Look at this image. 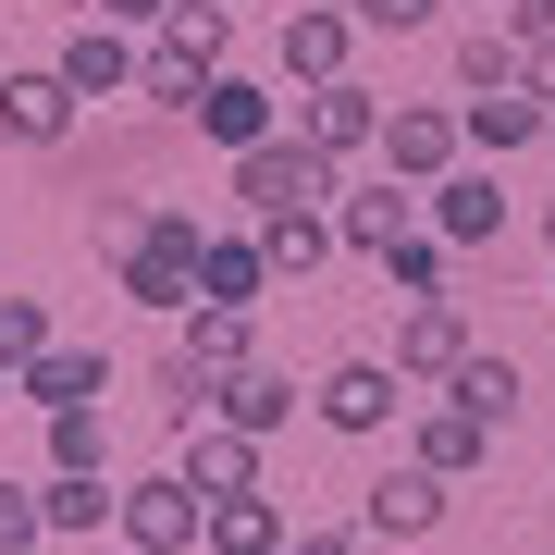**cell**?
I'll return each mask as SVG.
<instances>
[{
	"mask_svg": "<svg viewBox=\"0 0 555 555\" xmlns=\"http://www.w3.org/2000/svg\"><path fill=\"white\" fill-rule=\"evenodd\" d=\"M198 247H210V222H198V210H185V198H149V235L112 259V284H124L137 309L185 321V309H198Z\"/></svg>",
	"mask_w": 555,
	"mask_h": 555,
	"instance_id": "cell-1",
	"label": "cell"
},
{
	"mask_svg": "<svg viewBox=\"0 0 555 555\" xmlns=\"http://www.w3.org/2000/svg\"><path fill=\"white\" fill-rule=\"evenodd\" d=\"M235 62V0H185L173 25L149 38V75H137V100H160V112H198V87Z\"/></svg>",
	"mask_w": 555,
	"mask_h": 555,
	"instance_id": "cell-2",
	"label": "cell"
},
{
	"mask_svg": "<svg viewBox=\"0 0 555 555\" xmlns=\"http://www.w3.org/2000/svg\"><path fill=\"white\" fill-rule=\"evenodd\" d=\"M334 198H346V160H321L297 124L259 137V149H235V210H247V222H272V210H334Z\"/></svg>",
	"mask_w": 555,
	"mask_h": 555,
	"instance_id": "cell-3",
	"label": "cell"
},
{
	"mask_svg": "<svg viewBox=\"0 0 555 555\" xmlns=\"http://www.w3.org/2000/svg\"><path fill=\"white\" fill-rule=\"evenodd\" d=\"M408 408H420V383L396 371V358H334V371L309 383V420H321V433H346V444H383Z\"/></svg>",
	"mask_w": 555,
	"mask_h": 555,
	"instance_id": "cell-4",
	"label": "cell"
},
{
	"mask_svg": "<svg viewBox=\"0 0 555 555\" xmlns=\"http://www.w3.org/2000/svg\"><path fill=\"white\" fill-rule=\"evenodd\" d=\"M137 555H210V494L185 469H149V481H124V518H112Z\"/></svg>",
	"mask_w": 555,
	"mask_h": 555,
	"instance_id": "cell-5",
	"label": "cell"
},
{
	"mask_svg": "<svg viewBox=\"0 0 555 555\" xmlns=\"http://www.w3.org/2000/svg\"><path fill=\"white\" fill-rule=\"evenodd\" d=\"M444 506H456V481L420 469V456H383V469L358 481V531H371V543H420V531H444Z\"/></svg>",
	"mask_w": 555,
	"mask_h": 555,
	"instance_id": "cell-6",
	"label": "cell"
},
{
	"mask_svg": "<svg viewBox=\"0 0 555 555\" xmlns=\"http://www.w3.org/2000/svg\"><path fill=\"white\" fill-rule=\"evenodd\" d=\"M456 160H469V112H444V100H396V112H383V173L444 185Z\"/></svg>",
	"mask_w": 555,
	"mask_h": 555,
	"instance_id": "cell-7",
	"label": "cell"
},
{
	"mask_svg": "<svg viewBox=\"0 0 555 555\" xmlns=\"http://www.w3.org/2000/svg\"><path fill=\"white\" fill-rule=\"evenodd\" d=\"M383 112H396V100H371L358 75H334V87H297V137H309L321 160H383Z\"/></svg>",
	"mask_w": 555,
	"mask_h": 555,
	"instance_id": "cell-8",
	"label": "cell"
},
{
	"mask_svg": "<svg viewBox=\"0 0 555 555\" xmlns=\"http://www.w3.org/2000/svg\"><path fill=\"white\" fill-rule=\"evenodd\" d=\"M75 87H62V62H0V137L13 149H62L75 137Z\"/></svg>",
	"mask_w": 555,
	"mask_h": 555,
	"instance_id": "cell-9",
	"label": "cell"
},
{
	"mask_svg": "<svg viewBox=\"0 0 555 555\" xmlns=\"http://www.w3.org/2000/svg\"><path fill=\"white\" fill-rule=\"evenodd\" d=\"M62 87H75V100H137V75H149V50L124 38V25H100V13H75L62 25Z\"/></svg>",
	"mask_w": 555,
	"mask_h": 555,
	"instance_id": "cell-10",
	"label": "cell"
},
{
	"mask_svg": "<svg viewBox=\"0 0 555 555\" xmlns=\"http://www.w3.org/2000/svg\"><path fill=\"white\" fill-rule=\"evenodd\" d=\"M420 222H433V185H408V173H383V185H346V198H334V235H346L358 259L408 247Z\"/></svg>",
	"mask_w": 555,
	"mask_h": 555,
	"instance_id": "cell-11",
	"label": "cell"
},
{
	"mask_svg": "<svg viewBox=\"0 0 555 555\" xmlns=\"http://www.w3.org/2000/svg\"><path fill=\"white\" fill-rule=\"evenodd\" d=\"M469 358H481L469 309H456V297H408V321H396V371L408 383H456Z\"/></svg>",
	"mask_w": 555,
	"mask_h": 555,
	"instance_id": "cell-12",
	"label": "cell"
},
{
	"mask_svg": "<svg viewBox=\"0 0 555 555\" xmlns=\"http://www.w3.org/2000/svg\"><path fill=\"white\" fill-rule=\"evenodd\" d=\"M346 50H358V13H334V0H284V38H272L284 87H334Z\"/></svg>",
	"mask_w": 555,
	"mask_h": 555,
	"instance_id": "cell-13",
	"label": "cell"
},
{
	"mask_svg": "<svg viewBox=\"0 0 555 555\" xmlns=\"http://www.w3.org/2000/svg\"><path fill=\"white\" fill-rule=\"evenodd\" d=\"M173 469L198 481V494H259V433H235V420H173Z\"/></svg>",
	"mask_w": 555,
	"mask_h": 555,
	"instance_id": "cell-14",
	"label": "cell"
},
{
	"mask_svg": "<svg viewBox=\"0 0 555 555\" xmlns=\"http://www.w3.org/2000/svg\"><path fill=\"white\" fill-rule=\"evenodd\" d=\"M506 160H456V173L433 185V235L444 247H506Z\"/></svg>",
	"mask_w": 555,
	"mask_h": 555,
	"instance_id": "cell-15",
	"label": "cell"
},
{
	"mask_svg": "<svg viewBox=\"0 0 555 555\" xmlns=\"http://www.w3.org/2000/svg\"><path fill=\"white\" fill-rule=\"evenodd\" d=\"M272 247H259V222H247V235H210L198 247V309H259V297H272Z\"/></svg>",
	"mask_w": 555,
	"mask_h": 555,
	"instance_id": "cell-16",
	"label": "cell"
},
{
	"mask_svg": "<svg viewBox=\"0 0 555 555\" xmlns=\"http://www.w3.org/2000/svg\"><path fill=\"white\" fill-rule=\"evenodd\" d=\"M456 112H469V160H518L531 137H555L543 87H494V100H456Z\"/></svg>",
	"mask_w": 555,
	"mask_h": 555,
	"instance_id": "cell-17",
	"label": "cell"
},
{
	"mask_svg": "<svg viewBox=\"0 0 555 555\" xmlns=\"http://www.w3.org/2000/svg\"><path fill=\"white\" fill-rule=\"evenodd\" d=\"M198 137H210V149H259V137H284V100L247 87V75H210V87H198Z\"/></svg>",
	"mask_w": 555,
	"mask_h": 555,
	"instance_id": "cell-18",
	"label": "cell"
},
{
	"mask_svg": "<svg viewBox=\"0 0 555 555\" xmlns=\"http://www.w3.org/2000/svg\"><path fill=\"white\" fill-rule=\"evenodd\" d=\"M408 456H420V469H444V481H469L481 456H494V433H481V420L456 408V396H433V408L408 420Z\"/></svg>",
	"mask_w": 555,
	"mask_h": 555,
	"instance_id": "cell-19",
	"label": "cell"
},
{
	"mask_svg": "<svg viewBox=\"0 0 555 555\" xmlns=\"http://www.w3.org/2000/svg\"><path fill=\"white\" fill-rule=\"evenodd\" d=\"M173 358L210 371V383H235V371H259V334H247V309H185L173 321Z\"/></svg>",
	"mask_w": 555,
	"mask_h": 555,
	"instance_id": "cell-20",
	"label": "cell"
},
{
	"mask_svg": "<svg viewBox=\"0 0 555 555\" xmlns=\"http://www.w3.org/2000/svg\"><path fill=\"white\" fill-rule=\"evenodd\" d=\"M100 396H112V358H100V346H50L38 371H25V408H38V420H62V408H100Z\"/></svg>",
	"mask_w": 555,
	"mask_h": 555,
	"instance_id": "cell-21",
	"label": "cell"
},
{
	"mask_svg": "<svg viewBox=\"0 0 555 555\" xmlns=\"http://www.w3.org/2000/svg\"><path fill=\"white\" fill-rule=\"evenodd\" d=\"M38 494H50V531H62V543H100L112 518H124V481H112V469H50Z\"/></svg>",
	"mask_w": 555,
	"mask_h": 555,
	"instance_id": "cell-22",
	"label": "cell"
},
{
	"mask_svg": "<svg viewBox=\"0 0 555 555\" xmlns=\"http://www.w3.org/2000/svg\"><path fill=\"white\" fill-rule=\"evenodd\" d=\"M456 87H469V100L531 87V38H518V25H469V38H456Z\"/></svg>",
	"mask_w": 555,
	"mask_h": 555,
	"instance_id": "cell-23",
	"label": "cell"
},
{
	"mask_svg": "<svg viewBox=\"0 0 555 555\" xmlns=\"http://www.w3.org/2000/svg\"><path fill=\"white\" fill-rule=\"evenodd\" d=\"M284 543H297V518L272 494H222L210 506V555H284Z\"/></svg>",
	"mask_w": 555,
	"mask_h": 555,
	"instance_id": "cell-24",
	"label": "cell"
},
{
	"mask_svg": "<svg viewBox=\"0 0 555 555\" xmlns=\"http://www.w3.org/2000/svg\"><path fill=\"white\" fill-rule=\"evenodd\" d=\"M222 420H235V433H259V444H272L284 420H297V371H272V358H259V371H235V383H222Z\"/></svg>",
	"mask_w": 555,
	"mask_h": 555,
	"instance_id": "cell-25",
	"label": "cell"
},
{
	"mask_svg": "<svg viewBox=\"0 0 555 555\" xmlns=\"http://www.w3.org/2000/svg\"><path fill=\"white\" fill-rule=\"evenodd\" d=\"M259 247H272V272H284V284H309L346 235H334V210H272V222H259Z\"/></svg>",
	"mask_w": 555,
	"mask_h": 555,
	"instance_id": "cell-26",
	"label": "cell"
},
{
	"mask_svg": "<svg viewBox=\"0 0 555 555\" xmlns=\"http://www.w3.org/2000/svg\"><path fill=\"white\" fill-rule=\"evenodd\" d=\"M371 272H383V284H396V297H444V284H456V247L433 235V222H420V235H408V247H383V259H371Z\"/></svg>",
	"mask_w": 555,
	"mask_h": 555,
	"instance_id": "cell-27",
	"label": "cell"
},
{
	"mask_svg": "<svg viewBox=\"0 0 555 555\" xmlns=\"http://www.w3.org/2000/svg\"><path fill=\"white\" fill-rule=\"evenodd\" d=\"M444 396H456V408H469V420H481V433H506V420H518V371H506V358H494V346H481V358H469V371H456V383H444Z\"/></svg>",
	"mask_w": 555,
	"mask_h": 555,
	"instance_id": "cell-28",
	"label": "cell"
},
{
	"mask_svg": "<svg viewBox=\"0 0 555 555\" xmlns=\"http://www.w3.org/2000/svg\"><path fill=\"white\" fill-rule=\"evenodd\" d=\"M50 346H62V334H50V309H38V297H0V371L25 383V371H38Z\"/></svg>",
	"mask_w": 555,
	"mask_h": 555,
	"instance_id": "cell-29",
	"label": "cell"
},
{
	"mask_svg": "<svg viewBox=\"0 0 555 555\" xmlns=\"http://www.w3.org/2000/svg\"><path fill=\"white\" fill-rule=\"evenodd\" d=\"M50 469H112V420L100 408H62L50 420Z\"/></svg>",
	"mask_w": 555,
	"mask_h": 555,
	"instance_id": "cell-30",
	"label": "cell"
},
{
	"mask_svg": "<svg viewBox=\"0 0 555 555\" xmlns=\"http://www.w3.org/2000/svg\"><path fill=\"white\" fill-rule=\"evenodd\" d=\"M38 543H50V494L0 481V555H38Z\"/></svg>",
	"mask_w": 555,
	"mask_h": 555,
	"instance_id": "cell-31",
	"label": "cell"
},
{
	"mask_svg": "<svg viewBox=\"0 0 555 555\" xmlns=\"http://www.w3.org/2000/svg\"><path fill=\"white\" fill-rule=\"evenodd\" d=\"M137 235H149V198H87V247L100 259H124Z\"/></svg>",
	"mask_w": 555,
	"mask_h": 555,
	"instance_id": "cell-32",
	"label": "cell"
},
{
	"mask_svg": "<svg viewBox=\"0 0 555 555\" xmlns=\"http://www.w3.org/2000/svg\"><path fill=\"white\" fill-rule=\"evenodd\" d=\"M87 13H100V25H124V38H160V25L185 13V0H87Z\"/></svg>",
	"mask_w": 555,
	"mask_h": 555,
	"instance_id": "cell-33",
	"label": "cell"
},
{
	"mask_svg": "<svg viewBox=\"0 0 555 555\" xmlns=\"http://www.w3.org/2000/svg\"><path fill=\"white\" fill-rule=\"evenodd\" d=\"M284 555H371V531H346V518H321V531H297Z\"/></svg>",
	"mask_w": 555,
	"mask_h": 555,
	"instance_id": "cell-34",
	"label": "cell"
},
{
	"mask_svg": "<svg viewBox=\"0 0 555 555\" xmlns=\"http://www.w3.org/2000/svg\"><path fill=\"white\" fill-rule=\"evenodd\" d=\"M433 13H444V0H371L358 25H383V38H408V25H433Z\"/></svg>",
	"mask_w": 555,
	"mask_h": 555,
	"instance_id": "cell-35",
	"label": "cell"
},
{
	"mask_svg": "<svg viewBox=\"0 0 555 555\" xmlns=\"http://www.w3.org/2000/svg\"><path fill=\"white\" fill-rule=\"evenodd\" d=\"M506 25H518V38H555V0H518Z\"/></svg>",
	"mask_w": 555,
	"mask_h": 555,
	"instance_id": "cell-36",
	"label": "cell"
},
{
	"mask_svg": "<svg viewBox=\"0 0 555 555\" xmlns=\"http://www.w3.org/2000/svg\"><path fill=\"white\" fill-rule=\"evenodd\" d=\"M531 87H543V100H555V38H531Z\"/></svg>",
	"mask_w": 555,
	"mask_h": 555,
	"instance_id": "cell-37",
	"label": "cell"
},
{
	"mask_svg": "<svg viewBox=\"0 0 555 555\" xmlns=\"http://www.w3.org/2000/svg\"><path fill=\"white\" fill-rule=\"evenodd\" d=\"M13 396H25V383H13V371H0V408H13Z\"/></svg>",
	"mask_w": 555,
	"mask_h": 555,
	"instance_id": "cell-38",
	"label": "cell"
},
{
	"mask_svg": "<svg viewBox=\"0 0 555 555\" xmlns=\"http://www.w3.org/2000/svg\"><path fill=\"white\" fill-rule=\"evenodd\" d=\"M334 13H371V0H334Z\"/></svg>",
	"mask_w": 555,
	"mask_h": 555,
	"instance_id": "cell-39",
	"label": "cell"
},
{
	"mask_svg": "<svg viewBox=\"0 0 555 555\" xmlns=\"http://www.w3.org/2000/svg\"><path fill=\"white\" fill-rule=\"evenodd\" d=\"M506 13H518V0H494V25H506Z\"/></svg>",
	"mask_w": 555,
	"mask_h": 555,
	"instance_id": "cell-40",
	"label": "cell"
},
{
	"mask_svg": "<svg viewBox=\"0 0 555 555\" xmlns=\"http://www.w3.org/2000/svg\"><path fill=\"white\" fill-rule=\"evenodd\" d=\"M543 235H555V210H543Z\"/></svg>",
	"mask_w": 555,
	"mask_h": 555,
	"instance_id": "cell-41",
	"label": "cell"
},
{
	"mask_svg": "<svg viewBox=\"0 0 555 555\" xmlns=\"http://www.w3.org/2000/svg\"><path fill=\"white\" fill-rule=\"evenodd\" d=\"M112 555H137V543H112Z\"/></svg>",
	"mask_w": 555,
	"mask_h": 555,
	"instance_id": "cell-42",
	"label": "cell"
}]
</instances>
